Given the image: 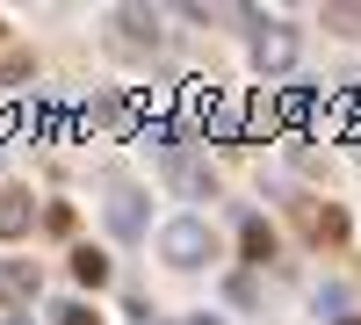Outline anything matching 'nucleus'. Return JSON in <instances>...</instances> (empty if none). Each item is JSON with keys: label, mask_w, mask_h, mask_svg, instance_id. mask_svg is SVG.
Segmentation results:
<instances>
[{"label": "nucleus", "mask_w": 361, "mask_h": 325, "mask_svg": "<svg viewBox=\"0 0 361 325\" xmlns=\"http://www.w3.org/2000/svg\"><path fill=\"white\" fill-rule=\"evenodd\" d=\"M325 29H340V37H361V8H325Z\"/></svg>", "instance_id": "obj_11"}, {"label": "nucleus", "mask_w": 361, "mask_h": 325, "mask_svg": "<svg viewBox=\"0 0 361 325\" xmlns=\"http://www.w3.org/2000/svg\"><path fill=\"white\" fill-rule=\"evenodd\" d=\"M73 275L102 289V282H109V253H102V246H73Z\"/></svg>", "instance_id": "obj_10"}, {"label": "nucleus", "mask_w": 361, "mask_h": 325, "mask_svg": "<svg viewBox=\"0 0 361 325\" xmlns=\"http://www.w3.org/2000/svg\"><path fill=\"white\" fill-rule=\"evenodd\" d=\"M37 289H44L37 260H0V304H29Z\"/></svg>", "instance_id": "obj_6"}, {"label": "nucleus", "mask_w": 361, "mask_h": 325, "mask_svg": "<svg viewBox=\"0 0 361 325\" xmlns=\"http://www.w3.org/2000/svg\"><path fill=\"white\" fill-rule=\"evenodd\" d=\"M166 181L188 195V202H209V195H217V173H209V166L188 152V145H173V152H166Z\"/></svg>", "instance_id": "obj_3"}, {"label": "nucleus", "mask_w": 361, "mask_h": 325, "mask_svg": "<svg viewBox=\"0 0 361 325\" xmlns=\"http://www.w3.org/2000/svg\"><path fill=\"white\" fill-rule=\"evenodd\" d=\"M51 318H58V325H102V318H94V311H87V304H58Z\"/></svg>", "instance_id": "obj_12"}, {"label": "nucleus", "mask_w": 361, "mask_h": 325, "mask_svg": "<svg viewBox=\"0 0 361 325\" xmlns=\"http://www.w3.org/2000/svg\"><path fill=\"white\" fill-rule=\"evenodd\" d=\"M340 325H361V318H340Z\"/></svg>", "instance_id": "obj_15"}, {"label": "nucleus", "mask_w": 361, "mask_h": 325, "mask_svg": "<svg viewBox=\"0 0 361 325\" xmlns=\"http://www.w3.org/2000/svg\"><path fill=\"white\" fill-rule=\"evenodd\" d=\"M238 253H246L253 268L275 260V231H267V217H246V224H238Z\"/></svg>", "instance_id": "obj_8"}, {"label": "nucleus", "mask_w": 361, "mask_h": 325, "mask_svg": "<svg viewBox=\"0 0 361 325\" xmlns=\"http://www.w3.org/2000/svg\"><path fill=\"white\" fill-rule=\"evenodd\" d=\"M137 325H166V318H137Z\"/></svg>", "instance_id": "obj_14"}, {"label": "nucleus", "mask_w": 361, "mask_h": 325, "mask_svg": "<svg viewBox=\"0 0 361 325\" xmlns=\"http://www.w3.org/2000/svg\"><path fill=\"white\" fill-rule=\"evenodd\" d=\"M8 325H22V318H8Z\"/></svg>", "instance_id": "obj_16"}, {"label": "nucleus", "mask_w": 361, "mask_h": 325, "mask_svg": "<svg viewBox=\"0 0 361 325\" xmlns=\"http://www.w3.org/2000/svg\"><path fill=\"white\" fill-rule=\"evenodd\" d=\"M29 224H37V202H29V188H0V239H22Z\"/></svg>", "instance_id": "obj_7"}, {"label": "nucleus", "mask_w": 361, "mask_h": 325, "mask_svg": "<svg viewBox=\"0 0 361 325\" xmlns=\"http://www.w3.org/2000/svg\"><path fill=\"white\" fill-rule=\"evenodd\" d=\"M109 231L116 239H145V195L137 188H109Z\"/></svg>", "instance_id": "obj_4"}, {"label": "nucleus", "mask_w": 361, "mask_h": 325, "mask_svg": "<svg viewBox=\"0 0 361 325\" xmlns=\"http://www.w3.org/2000/svg\"><path fill=\"white\" fill-rule=\"evenodd\" d=\"M188 325H224V318H188Z\"/></svg>", "instance_id": "obj_13"}, {"label": "nucleus", "mask_w": 361, "mask_h": 325, "mask_svg": "<svg viewBox=\"0 0 361 325\" xmlns=\"http://www.w3.org/2000/svg\"><path fill=\"white\" fill-rule=\"evenodd\" d=\"M253 66H260V73H289V66H296V29L253 15Z\"/></svg>", "instance_id": "obj_2"}, {"label": "nucleus", "mask_w": 361, "mask_h": 325, "mask_svg": "<svg viewBox=\"0 0 361 325\" xmlns=\"http://www.w3.org/2000/svg\"><path fill=\"white\" fill-rule=\"evenodd\" d=\"M159 253L173 260V268H202V260H217V231H209L202 217H173L159 231Z\"/></svg>", "instance_id": "obj_1"}, {"label": "nucleus", "mask_w": 361, "mask_h": 325, "mask_svg": "<svg viewBox=\"0 0 361 325\" xmlns=\"http://www.w3.org/2000/svg\"><path fill=\"white\" fill-rule=\"evenodd\" d=\"M109 22L123 29V44H130V51H159V15H152V8H116Z\"/></svg>", "instance_id": "obj_5"}, {"label": "nucleus", "mask_w": 361, "mask_h": 325, "mask_svg": "<svg viewBox=\"0 0 361 325\" xmlns=\"http://www.w3.org/2000/svg\"><path fill=\"white\" fill-rule=\"evenodd\" d=\"M304 224H311V239H325V246L347 239V217L333 210V202H325V210H318V202H304Z\"/></svg>", "instance_id": "obj_9"}]
</instances>
